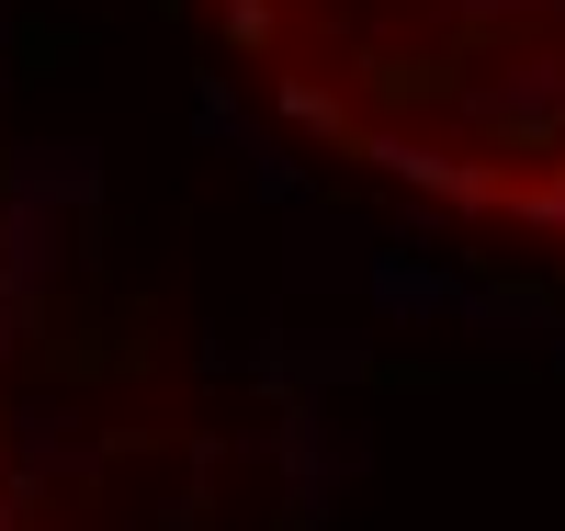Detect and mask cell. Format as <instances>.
<instances>
[{
	"instance_id": "obj_1",
	"label": "cell",
	"mask_w": 565,
	"mask_h": 531,
	"mask_svg": "<svg viewBox=\"0 0 565 531\" xmlns=\"http://www.w3.org/2000/svg\"><path fill=\"white\" fill-rule=\"evenodd\" d=\"M317 159L565 249V0H193Z\"/></svg>"
}]
</instances>
